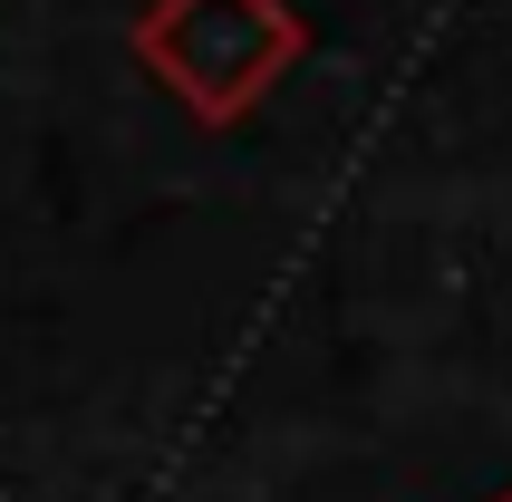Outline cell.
<instances>
[{
	"label": "cell",
	"instance_id": "1",
	"mask_svg": "<svg viewBox=\"0 0 512 502\" xmlns=\"http://www.w3.org/2000/svg\"><path fill=\"white\" fill-rule=\"evenodd\" d=\"M310 29L290 0H145L136 68L203 126H242L271 87L300 68Z\"/></svg>",
	"mask_w": 512,
	"mask_h": 502
},
{
	"label": "cell",
	"instance_id": "2",
	"mask_svg": "<svg viewBox=\"0 0 512 502\" xmlns=\"http://www.w3.org/2000/svg\"><path fill=\"white\" fill-rule=\"evenodd\" d=\"M503 502H512V493H503Z\"/></svg>",
	"mask_w": 512,
	"mask_h": 502
}]
</instances>
